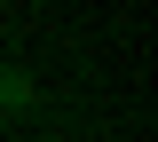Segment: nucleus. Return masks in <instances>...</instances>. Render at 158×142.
<instances>
[{
	"label": "nucleus",
	"mask_w": 158,
	"mask_h": 142,
	"mask_svg": "<svg viewBox=\"0 0 158 142\" xmlns=\"http://www.w3.org/2000/svg\"><path fill=\"white\" fill-rule=\"evenodd\" d=\"M0 111H32V79L16 63H0Z\"/></svg>",
	"instance_id": "nucleus-1"
}]
</instances>
